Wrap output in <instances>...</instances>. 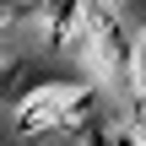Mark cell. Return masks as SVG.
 I'll return each instance as SVG.
<instances>
[{
	"label": "cell",
	"instance_id": "1",
	"mask_svg": "<svg viewBox=\"0 0 146 146\" xmlns=\"http://www.w3.org/2000/svg\"><path fill=\"white\" fill-rule=\"evenodd\" d=\"M70 103H87V92H81V87H43L38 98H27L22 125H27V130H38V125H60V119L70 114Z\"/></svg>",
	"mask_w": 146,
	"mask_h": 146
},
{
	"label": "cell",
	"instance_id": "2",
	"mask_svg": "<svg viewBox=\"0 0 146 146\" xmlns=\"http://www.w3.org/2000/svg\"><path fill=\"white\" fill-rule=\"evenodd\" d=\"M141 98H146V43H141Z\"/></svg>",
	"mask_w": 146,
	"mask_h": 146
}]
</instances>
